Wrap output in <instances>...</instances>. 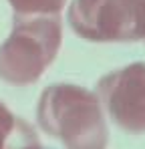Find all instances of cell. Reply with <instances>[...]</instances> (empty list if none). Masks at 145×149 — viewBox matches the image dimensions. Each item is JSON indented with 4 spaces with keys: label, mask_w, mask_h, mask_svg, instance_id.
I'll return each instance as SVG.
<instances>
[{
    "label": "cell",
    "mask_w": 145,
    "mask_h": 149,
    "mask_svg": "<svg viewBox=\"0 0 145 149\" xmlns=\"http://www.w3.org/2000/svg\"><path fill=\"white\" fill-rule=\"evenodd\" d=\"M36 119L40 129L67 149H107L109 129L105 111L93 91L56 83L43 91Z\"/></svg>",
    "instance_id": "obj_1"
},
{
    "label": "cell",
    "mask_w": 145,
    "mask_h": 149,
    "mask_svg": "<svg viewBox=\"0 0 145 149\" xmlns=\"http://www.w3.org/2000/svg\"><path fill=\"white\" fill-rule=\"evenodd\" d=\"M61 42L59 16H14L8 38L0 45V81L14 87L36 83L56 58Z\"/></svg>",
    "instance_id": "obj_2"
},
{
    "label": "cell",
    "mask_w": 145,
    "mask_h": 149,
    "mask_svg": "<svg viewBox=\"0 0 145 149\" xmlns=\"http://www.w3.org/2000/svg\"><path fill=\"white\" fill-rule=\"evenodd\" d=\"M69 24L89 42H135L145 38V0H72Z\"/></svg>",
    "instance_id": "obj_3"
},
{
    "label": "cell",
    "mask_w": 145,
    "mask_h": 149,
    "mask_svg": "<svg viewBox=\"0 0 145 149\" xmlns=\"http://www.w3.org/2000/svg\"><path fill=\"white\" fill-rule=\"evenodd\" d=\"M95 95L121 131L145 133V63H131L101 77Z\"/></svg>",
    "instance_id": "obj_4"
},
{
    "label": "cell",
    "mask_w": 145,
    "mask_h": 149,
    "mask_svg": "<svg viewBox=\"0 0 145 149\" xmlns=\"http://www.w3.org/2000/svg\"><path fill=\"white\" fill-rule=\"evenodd\" d=\"M36 141L34 133L0 101V149H20Z\"/></svg>",
    "instance_id": "obj_5"
},
{
    "label": "cell",
    "mask_w": 145,
    "mask_h": 149,
    "mask_svg": "<svg viewBox=\"0 0 145 149\" xmlns=\"http://www.w3.org/2000/svg\"><path fill=\"white\" fill-rule=\"evenodd\" d=\"M14 16H59L67 0H8Z\"/></svg>",
    "instance_id": "obj_6"
},
{
    "label": "cell",
    "mask_w": 145,
    "mask_h": 149,
    "mask_svg": "<svg viewBox=\"0 0 145 149\" xmlns=\"http://www.w3.org/2000/svg\"><path fill=\"white\" fill-rule=\"evenodd\" d=\"M20 149H45L38 141H32V143H28V145H24V147H20Z\"/></svg>",
    "instance_id": "obj_7"
},
{
    "label": "cell",
    "mask_w": 145,
    "mask_h": 149,
    "mask_svg": "<svg viewBox=\"0 0 145 149\" xmlns=\"http://www.w3.org/2000/svg\"><path fill=\"white\" fill-rule=\"evenodd\" d=\"M143 40H145V38H143Z\"/></svg>",
    "instance_id": "obj_8"
}]
</instances>
